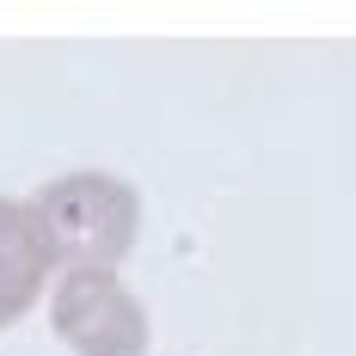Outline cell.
I'll use <instances>...</instances> for the list:
<instances>
[{
  "label": "cell",
  "mask_w": 356,
  "mask_h": 356,
  "mask_svg": "<svg viewBox=\"0 0 356 356\" xmlns=\"http://www.w3.org/2000/svg\"><path fill=\"white\" fill-rule=\"evenodd\" d=\"M31 215L62 270H117L136 246L142 197L117 172H62L31 197Z\"/></svg>",
  "instance_id": "6da1fadb"
},
{
  "label": "cell",
  "mask_w": 356,
  "mask_h": 356,
  "mask_svg": "<svg viewBox=\"0 0 356 356\" xmlns=\"http://www.w3.org/2000/svg\"><path fill=\"white\" fill-rule=\"evenodd\" d=\"M49 325L74 356H147V314L111 270H68L49 295Z\"/></svg>",
  "instance_id": "7a4b0ae2"
},
{
  "label": "cell",
  "mask_w": 356,
  "mask_h": 356,
  "mask_svg": "<svg viewBox=\"0 0 356 356\" xmlns=\"http://www.w3.org/2000/svg\"><path fill=\"white\" fill-rule=\"evenodd\" d=\"M49 264L56 258H49V240L37 227L31 203L0 197V325H19L37 307Z\"/></svg>",
  "instance_id": "3957f363"
}]
</instances>
